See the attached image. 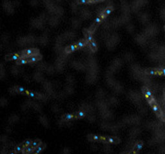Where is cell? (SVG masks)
I'll list each match as a JSON object with an SVG mask.
<instances>
[{
	"mask_svg": "<svg viewBox=\"0 0 165 154\" xmlns=\"http://www.w3.org/2000/svg\"><path fill=\"white\" fill-rule=\"evenodd\" d=\"M164 99H165V89L164 90Z\"/></svg>",
	"mask_w": 165,
	"mask_h": 154,
	"instance_id": "obj_21",
	"label": "cell"
},
{
	"mask_svg": "<svg viewBox=\"0 0 165 154\" xmlns=\"http://www.w3.org/2000/svg\"><path fill=\"white\" fill-rule=\"evenodd\" d=\"M42 58V56L40 55H36V56H25L17 60L16 63L19 65L25 64V63H31V62H36L37 61H39Z\"/></svg>",
	"mask_w": 165,
	"mask_h": 154,
	"instance_id": "obj_1",
	"label": "cell"
},
{
	"mask_svg": "<svg viewBox=\"0 0 165 154\" xmlns=\"http://www.w3.org/2000/svg\"><path fill=\"white\" fill-rule=\"evenodd\" d=\"M114 10L113 7H107L106 9H104V10L102 13V14H101V15H102V16L104 18H106L108 16V15H109L112 12V10Z\"/></svg>",
	"mask_w": 165,
	"mask_h": 154,
	"instance_id": "obj_11",
	"label": "cell"
},
{
	"mask_svg": "<svg viewBox=\"0 0 165 154\" xmlns=\"http://www.w3.org/2000/svg\"><path fill=\"white\" fill-rule=\"evenodd\" d=\"M142 146H143V142H142V141L137 142V143L135 144L132 150L130 152V153H131V154H137L142 149Z\"/></svg>",
	"mask_w": 165,
	"mask_h": 154,
	"instance_id": "obj_7",
	"label": "cell"
},
{
	"mask_svg": "<svg viewBox=\"0 0 165 154\" xmlns=\"http://www.w3.org/2000/svg\"><path fill=\"white\" fill-rule=\"evenodd\" d=\"M164 30H165V25H164Z\"/></svg>",
	"mask_w": 165,
	"mask_h": 154,
	"instance_id": "obj_22",
	"label": "cell"
},
{
	"mask_svg": "<svg viewBox=\"0 0 165 154\" xmlns=\"http://www.w3.org/2000/svg\"><path fill=\"white\" fill-rule=\"evenodd\" d=\"M90 48L92 52H96L97 49V43L95 42L94 40L92 41V42H90Z\"/></svg>",
	"mask_w": 165,
	"mask_h": 154,
	"instance_id": "obj_12",
	"label": "cell"
},
{
	"mask_svg": "<svg viewBox=\"0 0 165 154\" xmlns=\"http://www.w3.org/2000/svg\"><path fill=\"white\" fill-rule=\"evenodd\" d=\"M23 57H25V56H36L39 55V51L38 49L35 48H32V49H28L24 50L23 51L20 52ZM22 57V58H23Z\"/></svg>",
	"mask_w": 165,
	"mask_h": 154,
	"instance_id": "obj_4",
	"label": "cell"
},
{
	"mask_svg": "<svg viewBox=\"0 0 165 154\" xmlns=\"http://www.w3.org/2000/svg\"><path fill=\"white\" fill-rule=\"evenodd\" d=\"M24 147H23V144H21V145H19L17 147L15 148V152H16V153H18V152H22V150H23Z\"/></svg>",
	"mask_w": 165,
	"mask_h": 154,
	"instance_id": "obj_17",
	"label": "cell"
},
{
	"mask_svg": "<svg viewBox=\"0 0 165 154\" xmlns=\"http://www.w3.org/2000/svg\"><path fill=\"white\" fill-rule=\"evenodd\" d=\"M142 93H143L145 98H146V99H147L148 102H150L152 100L154 99V97H153L152 92L150 91V90L148 89L147 87L142 88Z\"/></svg>",
	"mask_w": 165,
	"mask_h": 154,
	"instance_id": "obj_5",
	"label": "cell"
},
{
	"mask_svg": "<svg viewBox=\"0 0 165 154\" xmlns=\"http://www.w3.org/2000/svg\"><path fill=\"white\" fill-rule=\"evenodd\" d=\"M80 46H79L78 43H76L71 45V46L66 47L65 52H66V53H70V52H72V51L77 49H80Z\"/></svg>",
	"mask_w": 165,
	"mask_h": 154,
	"instance_id": "obj_8",
	"label": "cell"
},
{
	"mask_svg": "<svg viewBox=\"0 0 165 154\" xmlns=\"http://www.w3.org/2000/svg\"><path fill=\"white\" fill-rule=\"evenodd\" d=\"M74 118H75V115L73 114H68L63 116V119L65 120V121H69V120H72Z\"/></svg>",
	"mask_w": 165,
	"mask_h": 154,
	"instance_id": "obj_14",
	"label": "cell"
},
{
	"mask_svg": "<svg viewBox=\"0 0 165 154\" xmlns=\"http://www.w3.org/2000/svg\"><path fill=\"white\" fill-rule=\"evenodd\" d=\"M32 142V141L31 140H27V141H24L23 143H22V144H23L24 148H26V147H27V146H31Z\"/></svg>",
	"mask_w": 165,
	"mask_h": 154,
	"instance_id": "obj_16",
	"label": "cell"
},
{
	"mask_svg": "<svg viewBox=\"0 0 165 154\" xmlns=\"http://www.w3.org/2000/svg\"><path fill=\"white\" fill-rule=\"evenodd\" d=\"M23 57L21 52H19V53H13V54H10L5 56V59L7 61L10 60H18L21 58Z\"/></svg>",
	"mask_w": 165,
	"mask_h": 154,
	"instance_id": "obj_6",
	"label": "cell"
},
{
	"mask_svg": "<svg viewBox=\"0 0 165 154\" xmlns=\"http://www.w3.org/2000/svg\"><path fill=\"white\" fill-rule=\"evenodd\" d=\"M42 143V142H41V141H40V140H36V141H32V144H31V146H32V147L34 148H36L37 147H38V146Z\"/></svg>",
	"mask_w": 165,
	"mask_h": 154,
	"instance_id": "obj_13",
	"label": "cell"
},
{
	"mask_svg": "<svg viewBox=\"0 0 165 154\" xmlns=\"http://www.w3.org/2000/svg\"><path fill=\"white\" fill-rule=\"evenodd\" d=\"M85 115V114L84 112L80 111V112L77 113H76V115H75V119H81L82 117H84Z\"/></svg>",
	"mask_w": 165,
	"mask_h": 154,
	"instance_id": "obj_15",
	"label": "cell"
},
{
	"mask_svg": "<svg viewBox=\"0 0 165 154\" xmlns=\"http://www.w3.org/2000/svg\"><path fill=\"white\" fill-rule=\"evenodd\" d=\"M161 120H162V121H163L164 122H165V115H164V114H163V115L161 116V117L160 118Z\"/></svg>",
	"mask_w": 165,
	"mask_h": 154,
	"instance_id": "obj_19",
	"label": "cell"
},
{
	"mask_svg": "<svg viewBox=\"0 0 165 154\" xmlns=\"http://www.w3.org/2000/svg\"><path fill=\"white\" fill-rule=\"evenodd\" d=\"M104 1V0H88V3L101 2V1Z\"/></svg>",
	"mask_w": 165,
	"mask_h": 154,
	"instance_id": "obj_18",
	"label": "cell"
},
{
	"mask_svg": "<svg viewBox=\"0 0 165 154\" xmlns=\"http://www.w3.org/2000/svg\"><path fill=\"white\" fill-rule=\"evenodd\" d=\"M145 73L149 75H158V76L165 77V69H147L145 70Z\"/></svg>",
	"mask_w": 165,
	"mask_h": 154,
	"instance_id": "obj_3",
	"label": "cell"
},
{
	"mask_svg": "<svg viewBox=\"0 0 165 154\" xmlns=\"http://www.w3.org/2000/svg\"><path fill=\"white\" fill-rule=\"evenodd\" d=\"M45 147H46V145L45 144H42L41 143L38 147H37L36 148V150H34V151L32 153H30V154H39L41 152H42L43 150L45 148Z\"/></svg>",
	"mask_w": 165,
	"mask_h": 154,
	"instance_id": "obj_10",
	"label": "cell"
},
{
	"mask_svg": "<svg viewBox=\"0 0 165 154\" xmlns=\"http://www.w3.org/2000/svg\"><path fill=\"white\" fill-rule=\"evenodd\" d=\"M10 154H16V152H12V153H10Z\"/></svg>",
	"mask_w": 165,
	"mask_h": 154,
	"instance_id": "obj_20",
	"label": "cell"
},
{
	"mask_svg": "<svg viewBox=\"0 0 165 154\" xmlns=\"http://www.w3.org/2000/svg\"><path fill=\"white\" fill-rule=\"evenodd\" d=\"M83 33H84V35H85V36L86 38V40H87L89 43L93 40V37L92 36V33L90 32L88 30L85 29L84 31H83Z\"/></svg>",
	"mask_w": 165,
	"mask_h": 154,
	"instance_id": "obj_9",
	"label": "cell"
},
{
	"mask_svg": "<svg viewBox=\"0 0 165 154\" xmlns=\"http://www.w3.org/2000/svg\"><path fill=\"white\" fill-rule=\"evenodd\" d=\"M148 104H150V106L151 108H152V110L154 111V112L156 113V114L157 116H158L159 118H161V116L163 115V113L162 110H161V109L160 108L158 104L157 103L155 99H153V100H152L150 102H148Z\"/></svg>",
	"mask_w": 165,
	"mask_h": 154,
	"instance_id": "obj_2",
	"label": "cell"
}]
</instances>
